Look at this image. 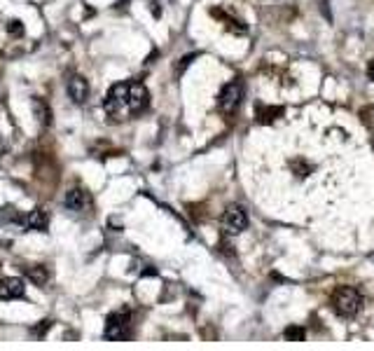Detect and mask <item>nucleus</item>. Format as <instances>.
<instances>
[{
	"label": "nucleus",
	"mask_w": 374,
	"mask_h": 351,
	"mask_svg": "<svg viewBox=\"0 0 374 351\" xmlns=\"http://www.w3.org/2000/svg\"><path fill=\"white\" fill-rule=\"evenodd\" d=\"M222 227H225V232H229V234H241V232L248 227V213L239 206V204H229L225 209V213H222Z\"/></svg>",
	"instance_id": "nucleus-4"
},
{
	"label": "nucleus",
	"mask_w": 374,
	"mask_h": 351,
	"mask_svg": "<svg viewBox=\"0 0 374 351\" xmlns=\"http://www.w3.org/2000/svg\"><path fill=\"white\" fill-rule=\"evenodd\" d=\"M330 304L339 316L351 318L360 312V307H363V295H360L353 286H341V288H337V291L332 293Z\"/></svg>",
	"instance_id": "nucleus-2"
},
{
	"label": "nucleus",
	"mask_w": 374,
	"mask_h": 351,
	"mask_svg": "<svg viewBox=\"0 0 374 351\" xmlns=\"http://www.w3.org/2000/svg\"><path fill=\"white\" fill-rule=\"evenodd\" d=\"M105 113L115 120L141 115L150 105V94L141 82H117L105 94Z\"/></svg>",
	"instance_id": "nucleus-1"
},
{
	"label": "nucleus",
	"mask_w": 374,
	"mask_h": 351,
	"mask_svg": "<svg viewBox=\"0 0 374 351\" xmlns=\"http://www.w3.org/2000/svg\"><path fill=\"white\" fill-rule=\"evenodd\" d=\"M0 223H14V225H26V218L19 215L14 206H3L0 209Z\"/></svg>",
	"instance_id": "nucleus-11"
},
{
	"label": "nucleus",
	"mask_w": 374,
	"mask_h": 351,
	"mask_svg": "<svg viewBox=\"0 0 374 351\" xmlns=\"http://www.w3.org/2000/svg\"><path fill=\"white\" fill-rule=\"evenodd\" d=\"M26 276L31 281H33L35 286H44L47 281H50V272H47V267H42V265H35V267H28Z\"/></svg>",
	"instance_id": "nucleus-12"
},
{
	"label": "nucleus",
	"mask_w": 374,
	"mask_h": 351,
	"mask_svg": "<svg viewBox=\"0 0 374 351\" xmlns=\"http://www.w3.org/2000/svg\"><path fill=\"white\" fill-rule=\"evenodd\" d=\"M63 206L73 213H82L84 209L89 206V194L84 192L82 187H73L66 192V199H63Z\"/></svg>",
	"instance_id": "nucleus-8"
},
{
	"label": "nucleus",
	"mask_w": 374,
	"mask_h": 351,
	"mask_svg": "<svg viewBox=\"0 0 374 351\" xmlns=\"http://www.w3.org/2000/svg\"><path fill=\"white\" fill-rule=\"evenodd\" d=\"M33 113H35V117H38V122L42 126L52 124V110H50V105L44 103V99L35 96V99H33Z\"/></svg>",
	"instance_id": "nucleus-10"
},
{
	"label": "nucleus",
	"mask_w": 374,
	"mask_h": 351,
	"mask_svg": "<svg viewBox=\"0 0 374 351\" xmlns=\"http://www.w3.org/2000/svg\"><path fill=\"white\" fill-rule=\"evenodd\" d=\"M66 89H68V96H71L73 103H77V105L87 103V99H89V82L84 80L82 75H73L71 80H68Z\"/></svg>",
	"instance_id": "nucleus-6"
},
{
	"label": "nucleus",
	"mask_w": 374,
	"mask_h": 351,
	"mask_svg": "<svg viewBox=\"0 0 374 351\" xmlns=\"http://www.w3.org/2000/svg\"><path fill=\"white\" fill-rule=\"evenodd\" d=\"M26 293V286L19 276H5L0 279V297L3 300H14V297H24Z\"/></svg>",
	"instance_id": "nucleus-7"
},
{
	"label": "nucleus",
	"mask_w": 374,
	"mask_h": 351,
	"mask_svg": "<svg viewBox=\"0 0 374 351\" xmlns=\"http://www.w3.org/2000/svg\"><path fill=\"white\" fill-rule=\"evenodd\" d=\"M7 33L14 35V38H21V35L26 33L24 21H19V19H10V21H7Z\"/></svg>",
	"instance_id": "nucleus-14"
},
{
	"label": "nucleus",
	"mask_w": 374,
	"mask_h": 351,
	"mask_svg": "<svg viewBox=\"0 0 374 351\" xmlns=\"http://www.w3.org/2000/svg\"><path fill=\"white\" fill-rule=\"evenodd\" d=\"M367 75H369V80H374V61H369V73Z\"/></svg>",
	"instance_id": "nucleus-17"
},
{
	"label": "nucleus",
	"mask_w": 374,
	"mask_h": 351,
	"mask_svg": "<svg viewBox=\"0 0 374 351\" xmlns=\"http://www.w3.org/2000/svg\"><path fill=\"white\" fill-rule=\"evenodd\" d=\"M194 61V54H187V56H182L180 59V63H178V68H176V75H182V71H185L190 63Z\"/></svg>",
	"instance_id": "nucleus-15"
},
{
	"label": "nucleus",
	"mask_w": 374,
	"mask_h": 351,
	"mask_svg": "<svg viewBox=\"0 0 374 351\" xmlns=\"http://www.w3.org/2000/svg\"><path fill=\"white\" fill-rule=\"evenodd\" d=\"M241 99H243V84L241 82H229L222 87L220 92V110L225 115H234L241 105Z\"/></svg>",
	"instance_id": "nucleus-5"
},
{
	"label": "nucleus",
	"mask_w": 374,
	"mask_h": 351,
	"mask_svg": "<svg viewBox=\"0 0 374 351\" xmlns=\"http://www.w3.org/2000/svg\"><path fill=\"white\" fill-rule=\"evenodd\" d=\"M283 337H286V340H290V342H304V337H307V330H304L302 325H290V328H286Z\"/></svg>",
	"instance_id": "nucleus-13"
},
{
	"label": "nucleus",
	"mask_w": 374,
	"mask_h": 351,
	"mask_svg": "<svg viewBox=\"0 0 374 351\" xmlns=\"http://www.w3.org/2000/svg\"><path fill=\"white\" fill-rule=\"evenodd\" d=\"M26 227L28 230H35V232H47V227H50V213L44 209H33L26 215Z\"/></svg>",
	"instance_id": "nucleus-9"
},
{
	"label": "nucleus",
	"mask_w": 374,
	"mask_h": 351,
	"mask_svg": "<svg viewBox=\"0 0 374 351\" xmlns=\"http://www.w3.org/2000/svg\"><path fill=\"white\" fill-rule=\"evenodd\" d=\"M50 328H52V321H42L40 325H35V328H33V333H35V335H44Z\"/></svg>",
	"instance_id": "nucleus-16"
},
{
	"label": "nucleus",
	"mask_w": 374,
	"mask_h": 351,
	"mask_svg": "<svg viewBox=\"0 0 374 351\" xmlns=\"http://www.w3.org/2000/svg\"><path fill=\"white\" fill-rule=\"evenodd\" d=\"M129 333H131V316H129V312H117L108 316L105 330H103L105 340H112V342L127 340Z\"/></svg>",
	"instance_id": "nucleus-3"
}]
</instances>
